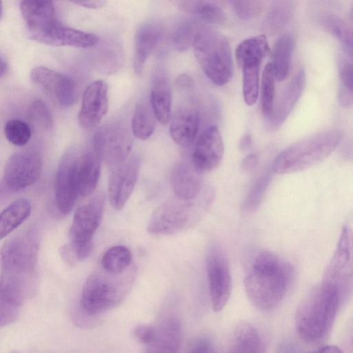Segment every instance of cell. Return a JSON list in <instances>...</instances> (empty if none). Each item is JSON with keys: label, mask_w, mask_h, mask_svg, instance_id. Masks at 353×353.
I'll use <instances>...</instances> for the list:
<instances>
[{"label": "cell", "mask_w": 353, "mask_h": 353, "mask_svg": "<svg viewBox=\"0 0 353 353\" xmlns=\"http://www.w3.org/2000/svg\"><path fill=\"white\" fill-rule=\"evenodd\" d=\"M39 239L33 231L6 241L0 252V297L21 306L34 293Z\"/></svg>", "instance_id": "cell-1"}, {"label": "cell", "mask_w": 353, "mask_h": 353, "mask_svg": "<svg viewBox=\"0 0 353 353\" xmlns=\"http://www.w3.org/2000/svg\"><path fill=\"white\" fill-rule=\"evenodd\" d=\"M293 278L292 265L268 251L256 253L246 268L244 286L251 302L258 308H274L285 296Z\"/></svg>", "instance_id": "cell-2"}, {"label": "cell", "mask_w": 353, "mask_h": 353, "mask_svg": "<svg viewBox=\"0 0 353 353\" xmlns=\"http://www.w3.org/2000/svg\"><path fill=\"white\" fill-rule=\"evenodd\" d=\"M346 294L338 285L323 279L297 307L295 326L299 337L309 343L323 339L329 333Z\"/></svg>", "instance_id": "cell-3"}, {"label": "cell", "mask_w": 353, "mask_h": 353, "mask_svg": "<svg viewBox=\"0 0 353 353\" xmlns=\"http://www.w3.org/2000/svg\"><path fill=\"white\" fill-rule=\"evenodd\" d=\"M214 199L213 188L194 199L174 196L155 210L148 221L147 230L152 235L164 236L189 229L205 216Z\"/></svg>", "instance_id": "cell-4"}, {"label": "cell", "mask_w": 353, "mask_h": 353, "mask_svg": "<svg viewBox=\"0 0 353 353\" xmlns=\"http://www.w3.org/2000/svg\"><path fill=\"white\" fill-rule=\"evenodd\" d=\"M341 140L342 134L336 130L304 138L282 150L274 159L272 170L278 174H289L308 169L327 159Z\"/></svg>", "instance_id": "cell-5"}, {"label": "cell", "mask_w": 353, "mask_h": 353, "mask_svg": "<svg viewBox=\"0 0 353 353\" xmlns=\"http://www.w3.org/2000/svg\"><path fill=\"white\" fill-rule=\"evenodd\" d=\"M192 47L203 72L214 84L223 86L231 80L234 71L232 50L224 35L201 26Z\"/></svg>", "instance_id": "cell-6"}, {"label": "cell", "mask_w": 353, "mask_h": 353, "mask_svg": "<svg viewBox=\"0 0 353 353\" xmlns=\"http://www.w3.org/2000/svg\"><path fill=\"white\" fill-rule=\"evenodd\" d=\"M123 273L115 274L103 270L91 274L81 291L79 311L94 319L119 304L127 294L130 283L129 277L124 278Z\"/></svg>", "instance_id": "cell-7"}, {"label": "cell", "mask_w": 353, "mask_h": 353, "mask_svg": "<svg viewBox=\"0 0 353 353\" xmlns=\"http://www.w3.org/2000/svg\"><path fill=\"white\" fill-rule=\"evenodd\" d=\"M132 144L126 124L116 120L98 128L94 135L92 149L101 162L114 167L129 157Z\"/></svg>", "instance_id": "cell-8"}, {"label": "cell", "mask_w": 353, "mask_h": 353, "mask_svg": "<svg viewBox=\"0 0 353 353\" xmlns=\"http://www.w3.org/2000/svg\"><path fill=\"white\" fill-rule=\"evenodd\" d=\"M42 159L35 150L13 154L8 160L0 183V201L5 195L18 192L34 183L41 172Z\"/></svg>", "instance_id": "cell-9"}, {"label": "cell", "mask_w": 353, "mask_h": 353, "mask_svg": "<svg viewBox=\"0 0 353 353\" xmlns=\"http://www.w3.org/2000/svg\"><path fill=\"white\" fill-rule=\"evenodd\" d=\"M206 271L212 307L217 312L228 303L232 290L228 257L217 243L212 244L207 252Z\"/></svg>", "instance_id": "cell-10"}, {"label": "cell", "mask_w": 353, "mask_h": 353, "mask_svg": "<svg viewBox=\"0 0 353 353\" xmlns=\"http://www.w3.org/2000/svg\"><path fill=\"white\" fill-rule=\"evenodd\" d=\"M105 196L97 193L79 206L69 230L70 243L80 245L92 241L102 219Z\"/></svg>", "instance_id": "cell-11"}, {"label": "cell", "mask_w": 353, "mask_h": 353, "mask_svg": "<svg viewBox=\"0 0 353 353\" xmlns=\"http://www.w3.org/2000/svg\"><path fill=\"white\" fill-rule=\"evenodd\" d=\"M78 152L68 150L62 157L58 166L55 183V201L58 210L67 214L72 210L79 196L77 183Z\"/></svg>", "instance_id": "cell-12"}, {"label": "cell", "mask_w": 353, "mask_h": 353, "mask_svg": "<svg viewBox=\"0 0 353 353\" xmlns=\"http://www.w3.org/2000/svg\"><path fill=\"white\" fill-rule=\"evenodd\" d=\"M29 35L42 43L81 48L93 47L100 41L97 34L67 27L57 19Z\"/></svg>", "instance_id": "cell-13"}, {"label": "cell", "mask_w": 353, "mask_h": 353, "mask_svg": "<svg viewBox=\"0 0 353 353\" xmlns=\"http://www.w3.org/2000/svg\"><path fill=\"white\" fill-rule=\"evenodd\" d=\"M140 169V159L132 155L113 167L108 182L109 202L115 210H121L135 186Z\"/></svg>", "instance_id": "cell-14"}, {"label": "cell", "mask_w": 353, "mask_h": 353, "mask_svg": "<svg viewBox=\"0 0 353 353\" xmlns=\"http://www.w3.org/2000/svg\"><path fill=\"white\" fill-rule=\"evenodd\" d=\"M352 230L345 225L336 249L324 274L323 279L332 282L348 293L352 279Z\"/></svg>", "instance_id": "cell-15"}, {"label": "cell", "mask_w": 353, "mask_h": 353, "mask_svg": "<svg viewBox=\"0 0 353 353\" xmlns=\"http://www.w3.org/2000/svg\"><path fill=\"white\" fill-rule=\"evenodd\" d=\"M183 103L178 105L170 117V134L179 146L188 148L196 138L200 117L196 108V97H180Z\"/></svg>", "instance_id": "cell-16"}, {"label": "cell", "mask_w": 353, "mask_h": 353, "mask_svg": "<svg viewBox=\"0 0 353 353\" xmlns=\"http://www.w3.org/2000/svg\"><path fill=\"white\" fill-rule=\"evenodd\" d=\"M224 154L221 134L215 125L208 126L197 138L191 161L195 168L204 174L216 169Z\"/></svg>", "instance_id": "cell-17"}, {"label": "cell", "mask_w": 353, "mask_h": 353, "mask_svg": "<svg viewBox=\"0 0 353 353\" xmlns=\"http://www.w3.org/2000/svg\"><path fill=\"white\" fill-rule=\"evenodd\" d=\"M108 109V89L106 83L97 80L85 89L78 115L80 126L91 130L97 126Z\"/></svg>", "instance_id": "cell-18"}, {"label": "cell", "mask_w": 353, "mask_h": 353, "mask_svg": "<svg viewBox=\"0 0 353 353\" xmlns=\"http://www.w3.org/2000/svg\"><path fill=\"white\" fill-rule=\"evenodd\" d=\"M30 78L63 107L72 105L77 97V86L70 77L46 67H37Z\"/></svg>", "instance_id": "cell-19"}, {"label": "cell", "mask_w": 353, "mask_h": 353, "mask_svg": "<svg viewBox=\"0 0 353 353\" xmlns=\"http://www.w3.org/2000/svg\"><path fill=\"white\" fill-rule=\"evenodd\" d=\"M171 184L176 197L194 199L212 188L205 183L203 174L199 172L190 160L179 161L171 173Z\"/></svg>", "instance_id": "cell-20"}, {"label": "cell", "mask_w": 353, "mask_h": 353, "mask_svg": "<svg viewBox=\"0 0 353 353\" xmlns=\"http://www.w3.org/2000/svg\"><path fill=\"white\" fill-rule=\"evenodd\" d=\"M306 83V73L300 69L284 89L270 118L267 120V129L274 131L278 129L286 120L300 99Z\"/></svg>", "instance_id": "cell-21"}, {"label": "cell", "mask_w": 353, "mask_h": 353, "mask_svg": "<svg viewBox=\"0 0 353 353\" xmlns=\"http://www.w3.org/2000/svg\"><path fill=\"white\" fill-rule=\"evenodd\" d=\"M165 34L163 24L157 21H147L137 30L134 38V70L141 74L148 58L161 43Z\"/></svg>", "instance_id": "cell-22"}, {"label": "cell", "mask_w": 353, "mask_h": 353, "mask_svg": "<svg viewBox=\"0 0 353 353\" xmlns=\"http://www.w3.org/2000/svg\"><path fill=\"white\" fill-rule=\"evenodd\" d=\"M182 339V325L176 316L164 318L156 327L154 339L142 353H179Z\"/></svg>", "instance_id": "cell-23"}, {"label": "cell", "mask_w": 353, "mask_h": 353, "mask_svg": "<svg viewBox=\"0 0 353 353\" xmlns=\"http://www.w3.org/2000/svg\"><path fill=\"white\" fill-rule=\"evenodd\" d=\"M101 173V161L93 149L79 154L77 165L78 194L88 196L94 192Z\"/></svg>", "instance_id": "cell-24"}, {"label": "cell", "mask_w": 353, "mask_h": 353, "mask_svg": "<svg viewBox=\"0 0 353 353\" xmlns=\"http://www.w3.org/2000/svg\"><path fill=\"white\" fill-rule=\"evenodd\" d=\"M270 51L267 37L259 34L242 41L236 48L235 58L241 69L259 68Z\"/></svg>", "instance_id": "cell-25"}, {"label": "cell", "mask_w": 353, "mask_h": 353, "mask_svg": "<svg viewBox=\"0 0 353 353\" xmlns=\"http://www.w3.org/2000/svg\"><path fill=\"white\" fill-rule=\"evenodd\" d=\"M20 10L29 34L57 19L54 3L50 1H22Z\"/></svg>", "instance_id": "cell-26"}, {"label": "cell", "mask_w": 353, "mask_h": 353, "mask_svg": "<svg viewBox=\"0 0 353 353\" xmlns=\"http://www.w3.org/2000/svg\"><path fill=\"white\" fill-rule=\"evenodd\" d=\"M150 106L155 119L166 125L171 117L172 90L168 79L164 75L158 76L150 92Z\"/></svg>", "instance_id": "cell-27"}, {"label": "cell", "mask_w": 353, "mask_h": 353, "mask_svg": "<svg viewBox=\"0 0 353 353\" xmlns=\"http://www.w3.org/2000/svg\"><path fill=\"white\" fill-rule=\"evenodd\" d=\"M294 45V38L290 34H283L275 41L270 63L275 80L282 81L288 76Z\"/></svg>", "instance_id": "cell-28"}, {"label": "cell", "mask_w": 353, "mask_h": 353, "mask_svg": "<svg viewBox=\"0 0 353 353\" xmlns=\"http://www.w3.org/2000/svg\"><path fill=\"white\" fill-rule=\"evenodd\" d=\"M265 345L259 330L249 323L236 328L226 353H264Z\"/></svg>", "instance_id": "cell-29"}, {"label": "cell", "mask_w": 353, "mask_h": 353, "mask_svg": "<svg viewBox=\"0 0 353 353\" xmlns=\"http://www.w3.org/2000/svg\"><path fill=\"white\" fill-rule=\"evenodd\" d=\"M176 3L180 10L203 23L221 25L225 21L226 16L223 9L214 1H179Z\"/></svg>", "instance_id": "cell-30"}, {"label": "cell", "mask_w": 353, "mask_h": 353, "mask_svg": "<svg viewBox=\"0 0 353 353\" xmlns=\"http://www.w3.org/2000/svg\"><path fill=\"white\" fill-rule=\"evenodd\" d=\"M31 203L25 199H19L0 212V240L18 228L30 214Z\"/></svg>", "instance_id": "cell-31"}, {"label": "cell", "mask_w": 353, "mask_h": 353, "mask_svg": "<svg viewBox=\"0 0 353 353\" xmlns=\"http://www.w3.org/2000/svg\"><path fill=\"white\" fill-rule=\"evenodd\" d=\"M294 12V1L286 0L271 1L268 7L263 28L268 33H275L281 30L290 23Z\"/></svg>", "instance_id": "cell-32"}, {"label": "cell", "mask_w": 353, "mask_h": 353, "mask_svg": "<svg viewBox=\"0 0 353 353\" xmlns=\"http://www.w3.org/2000/svg\"><path fill=\"white\" fill-rule=\"evenodd\" d=\"M155 119L148 103L141 101L137 104L132 120V131L134 136L141 140L149 139L155 129Z\"/></svg>", "instance_id": "cell-33"}, {"label": "cell", "mask_w": 353, "mask_h": 353, "mask_svg": "<svg viewBox=\"0 0 353 353\" xmlns=\"http://www.w3.org/2000/svg\"><path fill=\"white\" fill-rule=\"evenodd\" d=\"M96 67L106 74H112L119 70L123 64V50L117 43H105L102 45L97 54Z\"/></svg>", "instance_id": "cell-34"}, {"label": "cell", "mask_w": 353, "mask_h": 353, "mask_svg": "<svg viewBox=\"0 0 353 353\" xmlns=\"http://www.w3.org/2000/svg\"><path fill=\"white\" fill-rule=\"evenodd\" d=\"M271 178V172L265 171L254 181L242 201L241 209L243 213H252L259 208L265 197Z\"/></svg>", "instance_id": "cell-35"}, {"label": "cell", "mask_w": 353, "mask_h": 353, "mask_svg": "<svg viewBox=\"0 0 353 353\" xmlns=\"http://www.w3.org/2000/svg\"><path fill=\"white\" fill-rule=\"evenodd\" d=\"M132 256L128 248L123 245L108 249L101 259L104 271L110 274L123 273L130 265Z\"/></svg>", "instance_id": "cell-36"}, {"label": "cell", "mask_w": 353, "mask_h": 353, "mask_svg": "<svg viewBox=\"0 0 353 353\" xmlns=\"http://www.w3.org/2000/svg\"><path fill=\"white\" fill-rule=\"evenodd\" d=\"M325 29L334 35L341 43L345 54L352 57V32L348 25L336 16L329 15L322 21Z\"/></svg>", "instance_id": "cell-37"}, {"label": "cell", "mask_w": 353, "mask_h": 353, "mask_svg": "<svg viewBox=\"0 0 353 353\" xmlns=\"http://www.w3.org/2000/svg\"><path fill=\"white\" fill-rule=\"evenodd\" d=\"M275 96V79L270 63L265 65L261 77V111L268 120L273 112Z\"/></svg>", "instance_id": "cell-38"}, {"label": "cell", "mask_w": 353, "mask_h": 353, "mask_svg": "<svg viewBox=\"0 0 353 353\" xmlns=\"http://www.w3.org/2000/svg\"><path fill=\"white\" fill-rule=\"evenodd\" d=\"M202 25L195 21H185L176 30L173 42L179 51H185L192 46L196 34Z\"/></svg>", "instance_id": "cell-39"}, {"label": "cell", "mask_w": 353, "mask_h": 353, "mask_svg": "<svg viewBox=\"0 0 353 353\" xmlns=\"http://www.w3.org/2000/svg\"><path fill=\"white\" fill-rule=\"evenodd\" d=\"M4 133L9 142L14 145H26L31 137V130L23 121L11 119L7 121L4 127Z\"/></svg>", "instance_id": "cell-40"}, {"label": "cell", "mask_w": 353, "mask_h": 353, "mask_svg": "<svg viewBox=\"0 0 353 353\" xmlns=\"http://www.w3.org/2000/svg\"><path fill=\"white\" fill-rule=\"evenodd\" d=\"M260 68L242 69L243 95L248 105H253L258 99Z\"/></svg>", "instance_id": "cell-41"}, {"label": "cell", "mask_w": 353, "mask_h": 353, "mask_svg": "<svg viewBox=\"0 0 353 353\" xmlns=\"http://www.w3.org/2000/svg\"><path fill=\"white\" fill-rule=\"evenodd\" d=\"M232 9L242 20H249L259 15L264 10L265 2L263 1H232Z\"/></svg>", "instance_id": "cell-42"}, {"label": "cell", "mask_w": 353, "mask_h": 353, "mask_svg": "<svg viewBox=\"0 0 353 353\" xmlns=\"http://www.w3.org/2000/svg\"><path fill=\"white\" fill-rule=\"evenodd\" d=\"M30 116L32 120L44 130L50 129L53 125V119L50 110L41 100H36L30 108Z\"/></svg>", "instance_id": "cell-43"}, {"label": "cell", "mask_w": 353, "mask_h": 353, "mask_svg": "<svg viewBox=\"0 0 353 353\" xmlns=\"http://www.w3.org/2000/svg\"><path fill=\"white\" fill-rule=\"evenodd\" d=\"M19 307L0 297V327L17 319L19 313Z\"/></svg>", "instance_id": "cell-44"}, {"label": "cell", "mask_w": 353, "mask_h": 353, "mask_svg": "<svg viewBox=\"0 0 353 353\" xmlns=\"http://www.w3.org/2000/svg\"><path fill=\"white\" fill-rule=\"evenodd\" d=\"M185 353H216V349L211 339L199 336L189 343Z\"/></svg>", "instance_id": "cell-45"}, {"label": "cell", "mask_w": 353, "mask_h": 353, "mask_svg": "<svg viewBox=\"0 0 353 353\" xmlns=\"http://www.w3.org/2000/svg\"><path fill=\"white\" fill-rule=\"evenodd\" d=\"M352 58L345 55L341 57L339 62V76L342 88L352 91Z\"/></svg>", "instance_id": "cell-46"}, {"label": "cell", "mask_w": 353, "mask_h": 353, "mask_svg": "<svg viewBox=\"0 0 353 353\" xmlns=\"http://www.w3.org/2000/svg\"><path fill=\"white\" fill-rule=\"evenodd\" d=\"M132 335L139 343L148 345L155 338L156 327L149 325H137L132 330Z\"/></svg>", "instance_id": "cell-47"}, {"label": "cell", "mask_w": 353, "mask_h": 353, "mask_svg": "<svg viewBox=\"0 0 353 353\" xmlns=\"http://www.w3.org/2000/svg\"><path fill=\"white\" fill-rule=\"evenodd\" d=\"M60 255L63 260L71 267L80 262L75 247L70 243L61 248Z\"/></svg>", "instance_id": "cell-48"}, {"label": "cell", "mask_w": 353, "mask_h": 353, "mask_svg": "<svg viewBox=\"0 0 353 353\" xmlns=\"http://www.w3.org/2000/svg\"><path fill=\"white\" fill-rule=\"evenodd\" d=\"M258 163V156L255 154L250 153L243 159L241 163V168L245 172H250L256 168Z\"/></svg>", "instance_id": "cell-49"}, {"label": "cell", "mask_w": 353, "mask_h": 353, "mask_svg": "<svg viewBox=\"0 0 353 353\" xmlns=\"http://www.w3.org/2000/svg\"><path fill=\"white\" fill-rule=\"evenodd\" d=\"M339 101L340 104L346 108H349L352 104V91L345 88H341Z\"/></svg>", "instance_id": "cell-50"}, {"label": "cell", "mask_w": 353, "mask_h": 353, "mask_svg": "<svg viewBox=\"0 0 353 353\" xmlns=\"http://www.w3.org/2000/svg\"><path fill=\"white\" fill-rule=\"evenodd\" d=\"M74 3L77 4L79 6H83L84 8H90V9H99L105 6V1L101 0H95V1H73Z\"/></svg>", "instance_id": "cell-51"}, {"label": "cell", "mask_w": 353, "mask_h": 353, "mask_svg": "<svg viewBox=\"0 0 353 353\" xmlns=\"http://www.w3.org/2000/svg\"><path fill=\"white\" fill-rule=\"evenodd\" d=\"M307 353H343V351L336 345H325Z\"/></svg>", "instance_id": "cell-52"}, {"label": "cell", "mask_w": 353, "mask_h": 353, "mask_svg": "<svg viewBox=\"0 0 353 353\" xmlns=\"http://www.w3.org/2000/svg\"><path fill=\"white\" fill-rule=\"evenodd\" d=\"M252 144V138L250 134H244L240 140L239 142V148L241 150L243 151L248 149Z\"/></svg>", "instance_id": "cell-53"}, {"label": "cell", "mask_w": 353, "mask_h": 353, "mask_svg": "<svg viewBox=\"0 0 353 353\" xmlns=\"http://www.w3.org/2000/svg\"><path fill=\"white\" fill-rule=\"evenodd\" d=\"M8 70V65L4 60L0 58V77H3Z\"/></svg>", "instance_id": "cell-54"}, {"label": "cell", "mask_w": 353, "mask_h": 353, "mask_svg": "<svg viewBox=\"0 0 353 353\" xmlns=\"http://www.w3.org/2000/svg\"><path fill=\"white\" fill-rule=\"evenodd\" d=\"M2 12H3V5H2V1H0V19L2 15Z\"/></svg>", "instance_id": "cell-55"}]
</instances>
